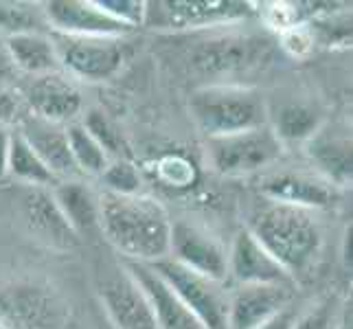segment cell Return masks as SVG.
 Here are the masks:
<instances>
[{
    "mask_svg": "<svg viewBox=\"0 0 353 329\" xmlns=\"http://www.w3.org/2000/svg\"><path fill=\"white\" fill-rule=\"evenodd\" d=\"M99 200V230L125 261L154 263L169 257L172 219L152 196H112Z\"/></svg>",
    "mask_w": 353,
    "mask_h": 329,
    "instance_id": "1",
    "label": "cell"
},
{
    "mask_svg": "<svg viewBox=\"0 0 353 329\" xmlns=\"http://www.w3.org/2000/svg\"><path fill=\"white\" fill-rule=\"evenodd\" d=\"M248 230L292 279L307 275L319 261L323 230L314 211L265 200L250 215Z\"/></svg>",
    "mask_w": 353,
    "mask_h": 329,
    "instance_id": "2",
    "label": "cell"
},
{
    "mask_svg": "<svg viewBox=\"0 0 353 329\" xmlns=\"http://www.w3.org/2000/svg\"><path fill=\"white\" fill-rule=\"evenodd\" d=\"M189 112L206 139L228 137L270 123L263 94L239 83H209L198 88L189 99Z\"/></svg>",
    "mask_w": 353,
    "mask_h": 329,
    "instance_id": "3",
    "label": "cell"
},
{
    "mask_svg": "<svg viewBox=\"0 0 353 329\" xmlns=\"http://www.w3.org/2000/svg\"><path fill=\"white\" fill-rule=\"evenodd\" d=\"M206 152L211 167L220 176L241 178L274 165L283 154V145L268 123L248 132L206 139Z\"/></svg>",
    "mask_w": 353,
    "mask_h": 329,
    "instance_id": "4",
    "label": "cell"
},
{
    "mask_svg": "<svg viewBox=\"0 0 353 329\" xmlns=\"http://www.w3.org/2000/svg\"><path fill=\"white\" fill-rule=\"evenodd\" d=\"M150 266L158 277L165 279L204 329H228V292L220 281L193 272L172 257Z\"/></svg>",
    "mask_w": 353,
    "mask_h": 329,
    "instance_id": "5",
    "label": "cell"
},
{
    "mask_svg": "<svg viewBox=\"0 0 353 329\" xmlns=\"http://www.w3.org/2000/svg\"><path fill=\"white\" fill-rule=\"evenodd\" d=\"M250 3L241 0H156L145 3V20L152 29H200L246 20Z\"/></svg>",
    "mask_w": 353,
    "mask_h": 329,
    "instance_id": "6",
    "label": "cell"
},
{
    "mask_svg": "<svg viewBox=\"0 0 353 329\" xmlns=\"http://www.w3.org/2000/svg\"><path fill=\"white\" fill-rule=\"evenodd\" d=\"M59 66L72 77L105 81L114 77L125 62V44L121 38H79L51 33Z\"/></svg>",
    "mask_w": 353,
    "mask_h": 329,
    "instance_id": "7",
    "label": "cell"
},
{
    "mask_svg": "<svg viewBox=\"0 0 353 329\" xmlns=\"http://www.w3.org/2000/svg\"><path fill=\"white\" fill-rule=\"evenodd\" d=\"M0 319L9 329H64L66 303L38 283H11L0 290Z\"/></svg>",
    "mask_w": 353,
    "mask_h": 329,
    "instance_id": "8",
    "label": "cell"
},
{
    "mask_svg": "<svg viewBox=\"0 0 353 329\" xmlns=\"http://www.w3.org/2000/svg\"><path fill=\"white\" fill-rule=\"evenodd\" d=\"M169 257L189 270L204 275L213 281H224L228 275V252L209 230L180 219L172 222Z\"/></svg>",
    "mask_w": 353,
    "mask_h": 329,
    "instance_id": "9",
    "label": "cell"
},
{
    "mask_svg": "<svg viewBox=\"0 0 353 329\" xmlns=\"http://www.w3.org/2000/svg\"><path fill=\"white\" fill-rule=\"evenodd\" d=\"M46 22L53 33L79 38H123L132 29L117 22L94 0H51L44 5Z\"/></svg>",
    "mask_w": 353,
    "mask_h": 329,
    "instance_id": "10",
    "label": "cell"
},
{
    "mask_svg": "<svg viewBox=\"0 0 353 329\" xmlns=\"http://www.w3.org/2000/svg\"><path fill=\"white\" fill-rule=\"evenodd\" d=\"M97 292L114 329H158L148 299L123 266L110 275H103Z\"/></svg>",
    "mask_w": 353,
    "mask_h": 329,
    "instance_id": "11",
    "label": "cell"
},
{
    "mask_svg": "<svg viewBox=\"0 0 353 329\" xmlns=\"http://www.w3.org/2000/svg\"><path fill=\"white\" fill-rule=\"evenodd\" d=\"M305 154L316 167V174L336 189H345L353 178L351 130L340 123L321 126L305 143Z\"/></svg>",
    "mask_w": 353,
    "mask_h": 329,
    "instance_id": "12",
    "label": "cell"
},
{
    "mask_svg": "<svg viewBox=\"0 0 353 329\" xmlns=\"http://www.w3.org/2000/svg\"><path fill=\"white\" fill-rule=\"evenodd\" d=\"M121 266L125 268L128 275L137 281L145 299H148L158 329H204L202 323L191 314V310L180 301V297L167 286L165 279L152 270L150 263L123 261Z\"/></svg>",
    "mask_w": 353,
    "mask_h": 329,
    "instance_id": "13",
    "label": "cell"
},
{
    "mask_svg": "<svg viewBox=\"0 0 353 329\" xmlns=\"http://www.w3.org/2000/svg\"><path fill=\"white\" fill-rule=\"evenodd\" d=\"M259 191L265 200L281 202L299 209H327L336 204L338 189L323 180L319 174H303V172H274L261 178Z\"/></svg>",
    "mask_w": 353,
    "mask_h": 329,
    "instance_id": "14",
    "label": "cell"
},
{
    "mask_svg": "<svg viewBox=\"0 0 353 329\" xmlns=\"http://www.w3.org/2000/svg\"><path fill=\"white\" fill-rule=\"evenodd\" d=\"M292 303L290 286L246 283L228 292V329H257Z\"/></svg>",
    "mask_w": 353,
    "mask_h": 329,
    "instance_id": "15",
    "label": "cell"
},
{
    "mask_svg": "<svg viewBox=\"0 0 353 329\" xmlns=\"http://www.w3.org/2000/svg\"><path fill=\"white\" fill-rule=\"evenodd\" d=\"M31 114L40 117L51 123L68 126L81 112V92L62 72H46L33 77L24 92Z\"/></svg>",
    "mask_w": 353,
    "mask_h": 329,
    "instance_id": "16",
    "label": "cell"
},
{
    "mask_svg": "<svg viewBox=\"0 0 353 329\" xmlns=\"http://www.w3.org/2000/svg\"><path fill=\"white\" fill-rule=\"evenodd\" d=\"M20 137L29 143V148L38 154L40 161L46 165L59 182L62 180H77L81 174L77 172L72 156L68 150L66 130L59 123H51L35 114H22L18 121Z\"/></svg>",
    "mask_w": 353,
    "mask_h": 329,
    "instance_id": "17",
    "label": "cell"
},
{
    "mask_svg": "<svg viewBox=\"0 0 353 329\" xmlns=\"http://www.w3.org/2000/svg\"><path fill=\"white\" fill-rule=\"evenodd\" d=\"M20 209H22L24 224L29 226L31 235L48 243V246L68 250V248H75L79 243L77 233L66 222L64 213L59 211L53 193L48 189L27 187V191L22 193Z\"/></svg>",
    "mask_w": 353,
    "mask_h": 329,
    "instance_id": "18",
    "label": "cell"
},
{
    "mask_svg": "<svg viewBox=\"0 0 353 329\" xmlns=\"http://www.w3.org/2000/svg\"><path fill=\"white\" fill-rule=\"evenodd\" d=\"M228 275L237 286L272 283L294 288V279L270 257L248 228L239 230L228 250Z\"/></svg>",
    "mask_w": 353,
    "mask_h": 329,
    "instance_id": "19",
    "label": "cell"
},
{
    "mask_svg": "<svg viewBox=\"0 0 353 329\" xmlns=\"http://www.w3.org/2000/svg\"><path fill=\"white\" fill-rule=\"evenodd\" d=\"M259 48L263 51V42L246 40V38H222L206 42L198 55L196 66L202 72L211 75H233V72H243L250 66L259 64Z\"/></svg>",
    "mask_w": 353,
    "mask_h": 329,
    "instance_id": "20",
    "label": "cell"
},
{
    "mask_svg": "<svg viewBox=\"0 0 353 329\" xmlns=\"http://www.w3.org/2000/svg\"><path fill=\"white\" fill-rule=\"evenodd\" d=\"M5 51L11 66L27 72L31 77H40L46 75V72H57L59 68V59L51 35H44L40 31L7 35Z\"/></svg>",
    "mask_w": 353,
    "mask_h": 329,
    "instance_id": "21",
    "label": "cell"
},
{
    "mask_svg": "<svg viewBox=\"0 0 353 329\" xmlns=\"http://www.w3.org/2000/svg\"><path fill=\"white\" fill-rule=\"evenodd\" d=\"M53 198L64 213L66 222L75 230L77 237L90 235L99 230V200L79 180H62L51 191Z\"/></svg>",
    "mask_w": 353,
    "mask_h": 329,
    "instance_id": "22",
    "label": "cell"
},
{
    "mask_svg": "<svg viewBox=\"0 0 353 329\" xmlns=\"http://www.w3.org/2000/svg\"><path fill=\"white\" fill-rule=\"evenodd\" d=\"M323 126V117L319 108L307 101H288L281 103L272 117V132L281 141V145H305L312 134Z\"/></svg>",
    "mask_w": 353,
    "mask_h": 329,
    "instance_id": "23",
    "label": "cell"
},
{
    "mask_svg": "<svg viewBox=\"0 0 353 329\" xmlns=\"http://www.w3.org/2000/svg\"><path fill=\"white\" fill-rule=\"evenodd\" d=\"M7 174H11L16 180L24 182L27 187H51L57 185V178L48 172L46 165L38 158L29 143L20 137V132H11V141H9V165H7Z\"/></svg>",
    "mask_w": 353,
    "mask_h": 329,
    "instance_id": "24",
    "label": "cell"
},
{
    "mask_svg": "<svg viewBox=\"0 0 353 329\" xmlns=\"http://www.w3.org/2000/svg\"><path fill=\"white\" fill-rule=\"evenodd\" d=\"M64 130L68 139V150L77 172L81 176H101L108 163H110V158L105 156L101 145L92 139V134L79 121H72V123L64 126Z\"/></svg>",
    "mask_w": 353,
    "mask_h": 329,
    "instance_id": "25",
    "label": "cell"
},
{
    "mask_svg": "<svg viewBox=\"0 0 353 329\" xmlns=\"http://www.w3.org/2000/svg\"><path fill=\"white\" fill-rule=\"evenodd\" d=\"M292 329H351V308L338 295L323 297L296 316Z\"/></svg>",
    "mask_w": 353,
    "mask_h": 329,
    "instance_id": "26",
    "label": "cell"
},
{
    "mask_svg": "<svg viewBox=\"0 0 353 329\" xmlns=\"http://www.w3.org/2000/svg\"><path fill=\"white\" fill-rule=\"evenodd\" d=\"M81 126L86 128L92 139L101 145V150L105 152V156L110 158V161H117V158H130V148L123 139V134L121 130L114 126V121L108 117L103 110H88V114L83 117Z\"/></svg>",
    "mask_w": 353,
    "mask_h": 329,
    "instance_id": "27",
    "label": "cell"
},
{
    "mask_svg": "<svg viewBox=\"0 0 353 329\" xmlns=\"http://www.w3.org/2000/svg\"><path fill=\"white\" fill-rule=\"evenodd\" d=\"M99 178L105 187V193H112V196H139L143 193V176L130 158L110 161Z\"/></svg>",
    "mask_w": 353,
    "mask_h": 329,
    "instance_id": "28",
    "label": "cell"
},
{
    "mask_svg": "<svg viewBox=\"0 0 353 329\" xmlns=\"http://www.w3.org/2000/svg\"><path fill=\"white\" fill-rule=\"evenodd\" d=\"M158 176L167 187L187 189L196 180V169H193V163L189 158L180 154H169L158 161Z\"/></svg>",
    "mask_w": 353,
    "mask_h": 329,
    "instance_id": "29",
    "label": "cell"
},
{
    "mask_svg": "<svg viewBox=\"0 0 353 329\" xmlns=\"http://www.w3.org/2000/svg\"><path fill=\"white\" fill-rule=\"evenodd\" d=\"M279 44H281V48L290 57L303 59L314 51L316 38L310 29V24L301 22V24H294V27H290V29L279 33Z\"/></svg>",
    "mask_w": 353,
    "mask_h": 329,
    "instance_id": "30",
    "label": "cell"
},
{
    "mask_svg": "<svg viewBox=\"0 0 353 329\" xmlns=\"http://www.w3.org/2000/svg\"><path fill=\"white\" fill-rule=\"evenodd\" d=\"M38 24H40V20L35 18L33 11L24 9L22 5L0 3V29H3L7 35L38 31Z\"/></svg>",
    "mask_w": 353,
    "mask_h": 329,
    "instance_id": "31",
    "label": "cell"
},
{
    "mask_svg": "<svg viewBox=\"0 0 353 329\" xmlns=\"http://www.w3.org/2000/svg\"><path fill=\"white\" fill-rule=\"evenodd\" d=\"M108 16L117 22L125 24L130 29H137L145 20V3L143 0H94Z\"/></svg>",
    "mask_w": 353,
    "mask_h": 329,
    "instance_id": "32",
    "label": "cell"
},
{
    "mask_svg": "<svg viewBox=\"0 0 353 329\" xmlns=\"http://www.w3.org/2000/svg\"><path fill=\"white\" fill-rule=\"evenodd\" d=\"M261 16H263L265 27L281 33L290 27H294V24L303 22V9L299 3H270V5H265Z\"/></svg>",
    "mask_w": 353,
    "mask_h": 329,
    "instance_id": "33",
    "label": "cell"
},
{
    "mask_svg": "<svg viewBox=\"0 0 353 329\" xmlns=\"http://www.w3.org/2000/svg\"><path fill=\"white\" fill-rule=\"evenodd\" d=\"M22 112H20V99L14 90H9L7 86L0 83V126H9L20 121Z\"/></svg>",
    "mask_w": 353,
    "mask_h": 329,
    "instance_id": "34",
    "label": "cell"
},
{
    "mask_svg": "<svg viewBox=\"0 0 353 329\" xmlns=\"http://www.w3.org/2000/svg\"><path fill=\"white\" fill-rule=\"evenodd\" d=\"M296 316H299L296 308L288 306L279 314H274L270 321H265L263 325H259L257 329H292V327H294V323H296Z\"/></svg>",
    "mask_w": 353,
    "mask_h": 329,
    "instance_id": "35",
    "label": "cell"
},
{
    "mask_svg": "<svg viewBox=\"0 0 353 329\" xmlns=\"http://www.w3.org/2000/svg\"><path fill=\"white\" fill-rule=\"evenodd\" d=\"M9 141H11V130L0 126V178L7 176V165H9Z\"/></svg>",
    "mask_w": 353,
    "mask_h": 329,
    "instance_id": "36",
    "label": "cell"
},
{
    "mask_svg": "<svg viewBox=\"0 0 353 329\" xmlns=\"http://www.w3.org/2000/svg\"><path fill=\"white\" fill-rule=\"evenodd\" d=\"M343 261L351 270V226L345 230V237H343Z\"/></svg>",
    "mask_w": 353,
    "mask_h": 329,
    "instance_id": "37",
    "label": "cell"
},
{
    "mask_svg": "<svg viewBox=\"0 0 353 329\" xmlns=\"http://www.w3.org/2000/svg\"><path fill=\"white\" fill-rule=\"evenodd\" d=\"M9 64H11V62H5V59L0 57V83H3V77H7L9 72H11V70H9Z\"/></svg>",
    "mask_w": 353,
    "mask_h": 329,
    "instance_id": "38",
    "label": "cell"
},
{
    "mask_svg": "<svg viewBox=\"0 0 353 329\" xmlns=\"http://www.w3.org/2000/svg\"><path fill=\"white\" fill-rule=\"evenodd\" d=\"M0 329H9V327H7V325L3 323V319H0Z\"/></svg>",
    "mask_w": 353,
    "mask_h": 329,
    "instance_id": "39",
    "label": "cell"
}]
</instances>
